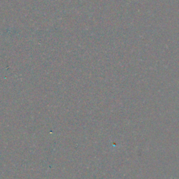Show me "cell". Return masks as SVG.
Instances as JSON below:
<instances>
[]
</instances>
